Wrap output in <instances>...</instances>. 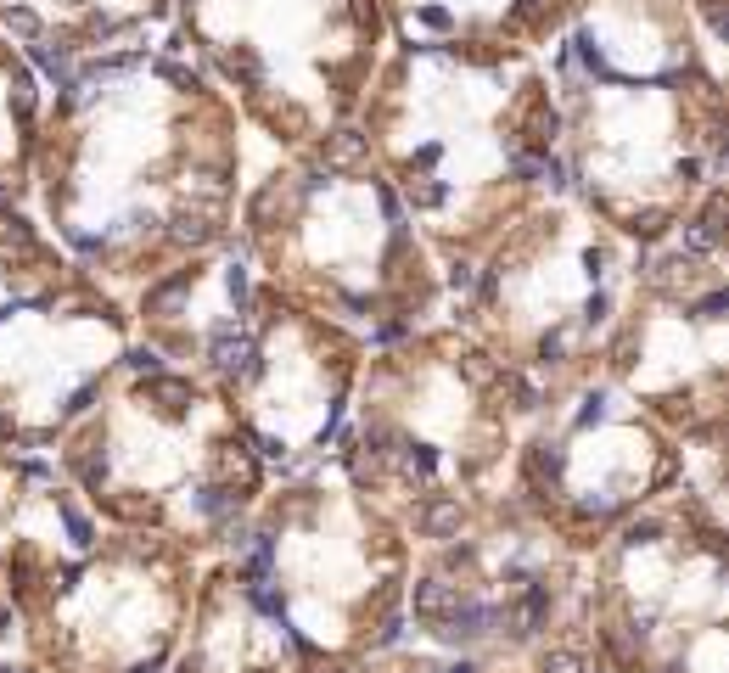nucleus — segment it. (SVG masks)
I'll list each match as a JSON object with an SVG mask.
<instances>
[{
	"mask_svg": "<svg viewBox=\"0 0 729 673\" xmlns=\"http://www.w3.org/2000/svg\"><path fill=\"white\" fill-rule=\"evenodd\" d=\"M129 337L197 376L253 438L270 477L331 460L365 343L264 287L236 247H214L129 292Z\"/></svg>",
	"mask_w": 729,
	"mask_h": 673,
	"instance_id": "obj_4",
	"label": "nucleus"
},
{
	"mask_svg": "<svg viewBox=\"0 0 729 673\" xmlns=\"http://www.w3.org/2000/svg\"><path fill=\"white\" fill-rule=\"evenodd\" d=\"M230 247L264 287L365 348L444 320V270L354 124L253 169Z\"/></svg>",
	"mask_w": 729,
	"mask_h": 673,
	"instance_id": "obj_6",
	"label": "nucleus"
},
{
	"mask_svg": "<svg viewBox=\"0 0 729 673\" xmlns=\"http://www.w3.org/2000/svg\"><path fill=\"white\" fill-rule=\"evenodd\" d=\"M253 135L225 90L152 45L51 85L29 214L118 298L214 253L253 180Z\"/></svg>",
	"mask_w": 729,
	"mask_h": 673,
	"instance_id": "obj_1",
	"label": "nucleus"
},
{
	"mask_svg": "<svg viewBox=\"0 0 729 673\" xmlns=\"http://www.w3.org/2000/svg\"><path fill=\"white\" fill-rule=\"evenodd\" d=\"M729 606L724 511L673 488L584 556L589 645L617 673H718Z\"/></svg>",
	"mask_w": 729,
	"mask_h": 673,
	"instance_id": "obj_12",
	"label": "nucleus"
},
{
	"mask_svg": "<svg viewBox=\"0 0 729 673\" xmlns=\"http://www.w3.org/2000/svg\"><path fill=\"white\" fill-rule=\"evenodd\" d=\"M354 129L415 236L455 275L516 214L567 191L539 57L488 45H387Z\"/></svg>",
	"mask_w": 729,
	"mask_h": 673,
	"instance_id": "obj_3",
	"label": "nucleus"
},
{
	"mask_svg": "<svg viewBox=\"0 0 729 673\" xmlns=\"http://www.w3.org/2000/svg\"><path fill=\"white\" fill-rule=\"evenodd\" d=\"M601 376L685 449L729 444V247L724 186L662 242L634 253L629 298L601 348Z\"/></svg>",
	"mask_w": 729,
	"mask_h": 673,
	"instance_id": "obj_11",
	"label": "nucleus"
},
{
	"mask_svg": "<svg viewBox=\"0 0 729 673\" xmlns=\"http://www.w3.org/2000/svg\"><path fill=\"white\" fill-rule=\"evenodd\" d=\"M685 449L601 371L539 393L511 455V500L572 556H595L634 511L685 488Z\"/></svg>",
	"mask_w": 729,
	"mask_h": 673,
	"instance_id": "obj_15",
	"label": "nucleus"
},
{
	"mask_svg": "<svg viewBox=\"0 0 729 673\" xmlns=\"http://www.w3.org/2000/svg\"><path fill=\"white\" fill-rule=\"evenodd\" d=\"M169 29L174 0H0V34L34 62L45 85L169 45Z\"/></svg>",
	"mask_w": 729,
	"mask_h": 673,
	"instance_id": "obj_16",
	"label": "nucleus"
},
{
	"mask_svg": "<svg viewBox=\"0 0 729 673\" xmlns=\"http://www.w3.org/2000/svg\"><path fill=\"white\" fill-rule=\"evenodd\" d=\"M51 85H45L34 62L0 34V219L29 208L34 186V146H40V118Z\"/></svg>",
	"mask_w": 729,
	"mask_h": 673,
	"instance_id": "obj_18",
	"label": "nucleus"
},
{
	"mask_svg": "<svg viewBox=\"0 0 729 673\" xmlns=\"http://www.w3.org/2000/svg\"><path fill=\"white\" fill-rule=\"evenodd\" d=\"M51 466L96 522L158 533L191 556H219L270 488L253 438L197 376L129 348L51 444Z\"/></svg>",
	"mask_w": 729,
	"mask_h": 673,
	"instance_id": "obj_7",
	"label": "nucleus"
},
{
	"mask_svg": "<svg viewBox=\"0 0 729 673\" xmlns=\"http://www.w3.org/2000/svg\"><path fill=\"white\" fill-rule=\"evenodd\" d=\"M634 253L567 191L533 202L444 275V320L516 371L533 393L601 371V348L629 298Z\"/></svg>",
	"mask_w": 729,
	"mask_h": 673,
	"instance_id": "obj_9",
	"label": "nucleus"
},
{
	"mask_svg": "<svg viewBox=\"0 0 729 673\" xmlns=\"http://www.w3.org/2000/svg\"><path fill=\"white\" fill-rule=\"evenodd\" d=\"M230 550L292 634L298 673H348L410 634V533L331 460L270 477Z\"/></svg>",
	"mask_w": 729,
	"mask_h": 673,
	"instance_id": "obj_8",
	"label": "nucleus"
},
{
	"mask_svg": "<svg viewBox=\"0 0 729 673\" xmlns=\"http://www.w3.org/2000/svg\"><path fill=\"white\" fill-rule=\"evenodd\" d=\"M129 348V303L29 208L0 219V449L51 455Z\"/></svg>",
	"mask_w": 729,
	"mask_h": 673,
	"instance_id": "obj_13",
	"label": "nucleus"
},
{
	"mask_svg": "<svg viewBox=\"0 0 729 673\" xmlns=\"http://www.w3.org/2000/svg\"><path fill=\"white\" fill-rule=\"evenodd\" d=\"M561 180L629 247L662 242L724 186L729 79L690 0H578L544 51Z\"/></svg>",
	"mask_w": 729,
	"mask_h": 673,
	"instance_id": "obj_2",
	"label": "nucleus"
},
{
	"mask_svg": "<svg viewBox=\"0 0 729 673\" xmlns=\"http://www.w3.org/2000/svg\"><path fill=\"white\" fill-rule=\"evenodd\" d=\"M533 393L449 320L365 348L331 466L399 516L410 545L449 533L511 483Z\"/></svg>",
	"mask_w": 729,
	"mask_h": 673,
	"instance_id": "obj_5",
	"label": "nucleus"
},
{
	"mask_svg": "<svg viewBox=\"0 0 729 673\" xmlns=\"http://www.w3.org/2000/svg\"><path fill=\"white\" fill-rule=\"evenodd\" d=\"M169 40L281 158L354 124L393 34L382 0H174Z\"/></svg>",
	"mask_w": 729,
	"mask_h": 673,
	"instance_id": "obj_10",
	"label": "nucleus"
},
{
	"mask_svg": "<svg viewBox=\"0 0 729 673\" xmlns=\"http://www.w3.org/2000/svg\"><path fill=\"white\" fill-rule=\"evenodd\" d=\"M578 0H382L393 45H488L544 57Z\"/></svg>",
	"mask_w": 729,
	"mask_h": 673,
	"instance_id": "obj_17",
	"label": "nucleus"
},
{
	"mask_svg": "<svg viewBox=\"0 0 729 673\" xmlns=\"http://www.w3.org/2000/svg\"><path fill=\"white\" fill-rule=\"evenodd\" d=\"M17 640V629H12V612H6V595H0V651Z\"/></svg>",
	"mask_w": 729,
	"mask_h": 673,
	"instance_id": "obj_19",
	"label": "nucleus"
},
{
	"mask_svg": "<svg viewBox=\"0 0 729 673\" xmlns=\"http://www.w3.org/2000/svg\"><path fill=\"white\" fill-rule=\"evenodd\" d=\"M584 556H572L511 500V488L466 511L410 556L404 629L455 657H522L578 634Z\"/></svg>",
	"mask_w": 729,
	"mask_h": 673,
	"instance_id": "obj_14",
	"label": "nucleus"
}]
</instances>
